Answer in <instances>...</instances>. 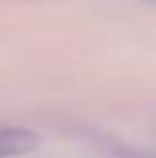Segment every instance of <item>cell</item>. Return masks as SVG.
I'll return each mask as SVG.
<instances>
[{
  "label": "cell",
  "mask_w": 156,
  "mask_h": 158,
  "mask_svg": "<svg viewBox=\"0 0 156 158\" xmlns=\"http://www.w3.org/2000/svg\"><path fill=\"white\" fill-rule=\"evenodd\" d=\"M39 142L37 133L28 128H12V126H0V158L21 156L32 151Z\"/></svg>",
  "instance_id": "6da1fadb"
},
{
  "label": "cell",
  "mask_w": 156,
  "mask_h": 158,
  "mask_svg": "<svg viewBox=\"0 0 156 158\" xmlns=\"http://www.w3.org/2000/svg\"><path fill=\"white\" fill-rule=\"evenodd\" d=\"M152 2H156V0H152Z\"/></svg>",
  "instance_id": "7a4b0ae2"
}]
</instances>
